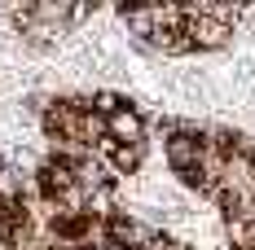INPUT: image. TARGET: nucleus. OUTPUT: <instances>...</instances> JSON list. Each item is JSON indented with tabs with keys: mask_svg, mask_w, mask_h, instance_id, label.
I'll return each mask as SVG.
<instances>
[{
	"mask_svg": "<svg viewBox=\"0 0 255 250\" xmlns=\"http://www.w3.org/2000/svg\"><path fill=\"white\" fill-rule=\"evenodd\" d=\"M229 35H233V26L216 22V18H203V13H194V9L185 4V40H189V49H198V53L225 49Z\"/></svg>",
	"mask_w": 255,
	"mask_h": 250,
	"instance_id": "f257e3e1",
	"label": "nucleus"
},
{
	"mask_svg": "<svg viewBox=\"0 0 255 250\" xmlns=\"http://www.w3.org/2000/svg\"><path fill=\"white\" fill-rule=\"evenodd\" d=\"M106 136L115 141V145H145V119H141V110H115L110 119H106Z\"/></svg>",
	"mask_w": 255,
	"mask_h": 250,
	"instance_id": "f03ea898",
	"label": "nucleus"
}]
</instances>
